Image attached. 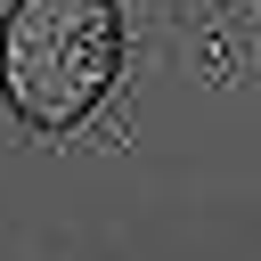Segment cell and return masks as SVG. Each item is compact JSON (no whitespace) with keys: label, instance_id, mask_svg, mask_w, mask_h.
<instances>
[{"label":"cell","instance_id":"obj_1","mask_svg":"<svg viewBox=\"0 0 261 261\" xmlns=\"http://www.w3.org/2000/svg\"><path fill=\"white\" fill-rule=\"evenodd\" d=\"M122 57L114 0H16L0 24V90L33 130H65L98 106Z\"/></svg>","mask_w":261,"mask_h":261}]
</instances>
